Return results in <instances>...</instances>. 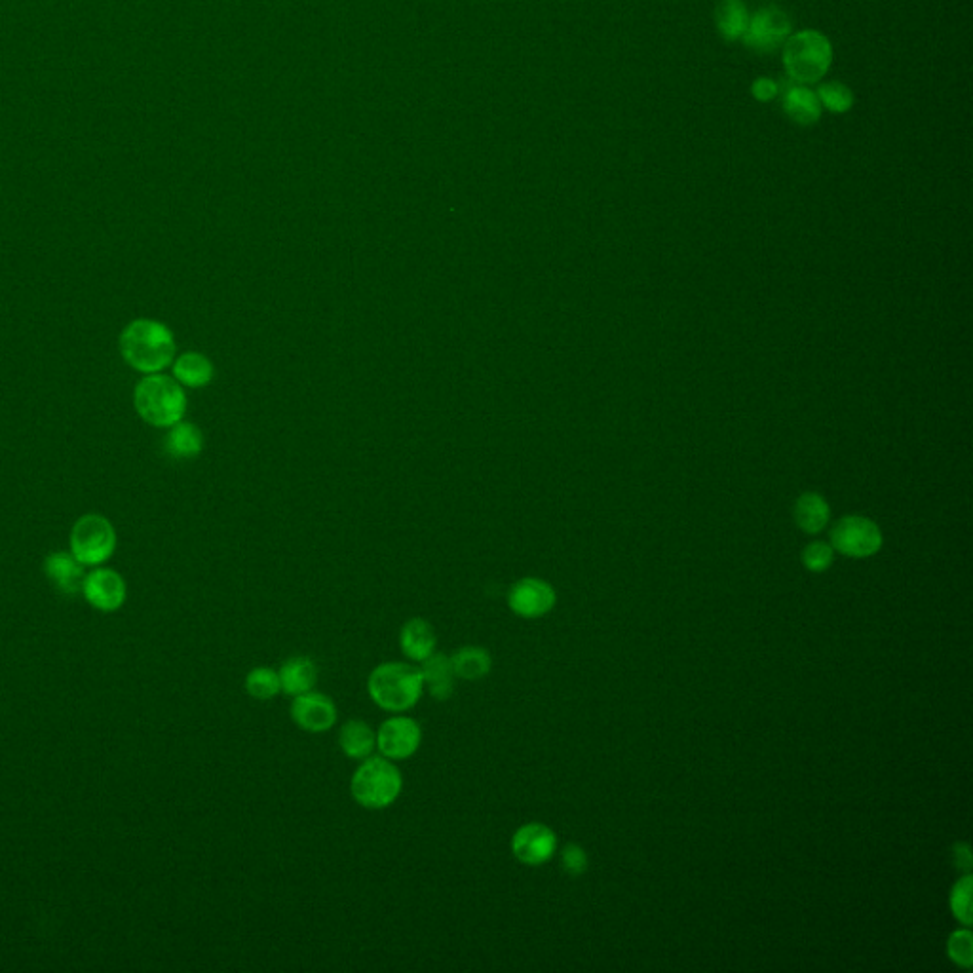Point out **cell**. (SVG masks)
Listing matches in <instances>:
<instances>
[{"instance_id": "obj_1", "label": "cell", "mask_w": 973, "mask_h": 973, "mask_svg": "<svg viewBox=\"0 0 973 973\" xmlns=\"http://www.w3.org/2000/svg\"><path fill=\"white\" fill-rule=\"evenodd\" d=\"M120 352L124 362L137 373H162L175 358V339L168 325L139 318L124 327L120 335Z\"/></svg>"}, {"instance_id": "obj_2", "label": "cell", "mask_w": 973, "mask_h": 973, "mask_svg": "<svg viewBox=\"0 0 973 973\" xmlns=\"http://www.w3.org/2000/svg\"><path fill=\"white\" fill-rule=\"evenodd\" d=\"M134 405L137 415L147 424L156 428H170L185 417L187 396L183 386L175 379L153 373L137 382Z\"/></svg>"}, {"instance_id": "obj_3", "label": "cell", "mask_w": 973, "mask_h": 973, "mask_svg": "<svg viewBox=\"0 0 973 973\" xmlns=\"http://www.w3.org/2000/svg\"><path fill=\"white\" fill-rule=\"evenodd\" d=\"M367 690L377 706L401 713L417 706L424 692V681L419 668L403 662H386L373 669Z\"/></svg>"}, {"instance_id": "obj_4", "label": "cell", "mask_w": 973, "mask_h": 973, "mask_svg": "<svg viewBox=\"0 0 973 973\" xmlns=\"http://www.w3.org/2000/svg\"><path fill=\"white\" fill-rule=\"evenodd\" d=\"M401 772L386 757H367L352 776L350 791L358 804L367 810H382L400 797Z\"/></svg>"}, {"instance_id": "obj_5", "label": "cell", "mask_w": 973, "mask_h": 973, "mask_svg": "<svg viewBox=\"0 0 973 973\" xmlns=\"http://www.w3.org/2000/svg\"><path fill=\"white\" fill-rule=\"evenodd\" d=\"M831 59V44L818 31H801L783 44L785 71L802 86L818 82L829 71Z\"/></svg>"}, {"instance_id": "obj_6", "label": "cell", "mask_w": 973, "mask_h": 973, "mask_svg": "<svg viewBox=\"0 0 973 973\" xmlns=\"http://www.w3.org/2000/svg\"><path fill=\"white\" fill-rule=\"evenodd\" d=\"M69 544H71V554L75 555L84 567H99L115 554V527L105 516L86 514L73 525Z\"/></svg>"}, {"instance_id": "obj_7", "label": "cell", "mask_w": 973, "mask_h": 973, "mask_svg": "<svg viewBox=\"0 0 973 973\" xmlns=\"http://www.w3.org/2000/svg\"><path fill=\"white\" fill-rule=\"evenodd\" d=\"M791 33V20L778 6L761 8L745 29V46L757 54H772L782 48Z\"/></svg>"}, {"instance_id": "obj_8", "label": "cell", "mask_w": 973, "mask_h": 973, "mask_svg": "<svg viewBox=\"0 0 973 973\" xmlns=\"http://www.w3.org/2000/svg\"><path fill=\"white\" fill-rule=\"evenodd\" d=\"M833 548L848 557H869L877 554L882 546V535L877 525L865 517L850 516L840 519L833 533Z\"/></svg>"}, {"instance_id": "obj_9", "label": "cell", "mask_w": 973, "mask_h": 973, "mask_svg": "<svg viewBox=\"0 0 973 973\" xmlns=\"http://www.w3.org/2000/svg\"><path fill=\"white\" fill-rule=\"evenodd\" d=\"M422 742L420 725L411 717H392L377 732V747L390 761H403L417 753Z\"/></svg>"}, {"instance_id": "obj_10", "label": "cell", "mask_w": 973, "mask_h": 973, "mask_svg": "<svg viewBox=\"0 0 973 973\" xmlns=\"http://www.w3.org/2000/svg\"><path fill=\"white\" fill-rule=\"evenodd\" d=\"M557 837L544 823H527L519 827L512 839V852L517 861L529 867H540L554 858Z\"/></svg>"}, {"instance_id": "obj_11", "label": "cell", "mask_w": 973, "mask_h": 973, "mask_svg": "<svg viewBox=\"0 0 973 973\" xmlns=\"http://www.w3.org/2000/svg\"><path fill=\"white\" fill-rule=\"evenodd\" d=\"M82 593L97 611L115 612L126 601V582L113 569L97 567L92 573L86 574Z\"/></svg>"}, {"instance_id": "obj_12", "label": "cell", "mask_w": 973, "mask_h": 973, "mask_svg": "<svg viewBox=\"0 0 973 973\" xmlns=\"http://www.w3.org/2000/svg\"><path fill=\"white\" fill-rule=\"evenodd\" d=\"M554 588L540 578H523L508 593V605L521 618H540L554 609Z\"/></svg>"}, {"instance_id": "obj_13", "label": "cell", "mask_w": 973, "mask_h": 973, "mask_svg": "<svg viewBox=\"0 0 973 973\" xmlns=\"http://www.w3.org/2000/svg\"><path fill=\"white\" fill-rule=\"evenodd\" d=\"M291 719L305 732L320 734L329 730L337 721V707L333 700L320 692H305L295 696L291 704Z\"/></svg>"}, {"instance_id": "obj_14", "label": "cell", "mask_w": 973, "mask_h": 973, "mask_svg": "<svg viewBox=\"0 0 973 973\" xmlns=\"http://www.w3.org/2000/svg\"><path fill=\"white\" fill-rule=\"evenodd\" d=\"M44 571L59 592L65 595L82 592V584L86 578L84 565L71 552H56L48 555Z\"/></svg>"}, {"instance_id": "obj_15", "label": "cell", "mask_w": 973, "mask_h": 973, "mask_svg": "<svg viewBox=\"0 0 973 973\" xmlns=\"http://www.w3.org/2000/svg\"><path fill=\"white\" fill-rule=\"evenodd\" d=\"M420 673H422L424 688H428L432 698H436L439 702H445L453 696L457 675L453 671L451 658H447L441 652H434L426 660H422Z\"/></svg>"}, {"instance_id": "obj_16", "label": "cell", "mask_w": 973, "mask_h": 973, "mask_svg": "<svg viewBox=\"0 0 973 973\" xmlns=\"http://www.w3.org/2000/svg\"><path fill=\"white\" fill-rule=\"evenodd\" d=\"M783 111L801 126L814 124L821 115V103L814 92L802 84H789L783 90Z\"/></svg>"}, {"instance_id": "obj_17", "label": "cell", "mask_w": 973, "mask_h": 973, "mask_svg": "<svg viewBox=\"0 0 973 973\" xmlns=\"http://www.w3.org/2000/svg\"><path fill=\"white\" fill-rule=\"evenodd\" d=\"M400 647L407 658L422 662L430 654H434L436 631L426 620L413 618L401 628Z\"/></svg>"}, {"instance_id": "obj_18", "label": "cell", "mask_w": 973, "mask_h": 973, "mask_svg": "<svg viewBox=\"0 0 973 973\" xmlns=\"http://www.w3.org/2000/svg\"><path fill=\"white\" fill-rule=\"evenodd\" d=\"M278 675H280L282 690L289 696H299L314 688L318 681V668L310 658L295 656L287 660L278 671Z\"/></svg>"}, {"instance_id": "obj_19", "label": "cell", "mask_w": 973, "mask_h": 973, "mask_svg": "<svg viewBox=\"0 0 973 973\" xmlns=\"http://www.w3.org/2000/svg\"><path fill=\"white\" fill-rule=\"evenodd\" d=\"M339 745H341L346 757H350L354 761H363V759L373 755V751L377 747V734L367 723L352 719V721L344 723L343 728H341Z\"/></svg>"}, {"instance_id": "obj_20", "label": "cell", "mask_w": 973, "mask_h": 973, "mask_svg": "<svg viewBox=\"0 0 973 973\" xmlns=\"http://www.w3.org/2000/svg\"><path fill=\"white\" fill-rule=\"evenodd\" d=\"M213 377V365L210 360L198 352H187L179 356L173 363V379L181 386L202 388Z\"/></svg>"}, {"instance_id": "obj_21", "label": "cell", "mask_w": 973, "mask_h": 973, "mask_svg": "<svg viewBox=\"0 0 973 973\" xmlns=\"http://www.w3.org/2000/svg\"><path fill=\"white\" fill-rule=\"evenodd\" d=\"M715 20L721 37L728 42H734L744 37L749 16L742 0H721L715 12Z\"/></svg>"}, {"instance_id": "obj_22", "label": "cell", "mask_w": 973, "mask_h": 973, "mask_svg": "<svg viewBox=\"0 0 973 973\" xmlns=\"http://www.w3.org/2000/svg\"><path fill=\"white\" fill-rule=\"evenodd\" d=\"M170 434L166 436V451L175 458L196 457L202 451L204 438L202 432L191 424L179 420L177 424L170 426Z\"/></svg>"}, {"instance_id": "obj_23", "label": "cell", "mask_w": 973, "mask_h": 973, "mask_svg": "<svg viewBox=\"0 0 973 973\" xmlns=\"http://www.w3.org/2000/svg\"><path fill=\"white\" fill-rule=\"evenodd\" d=\"M451 664L455 675L460 679L477 681L491 671L493 660L491 654L481 647H464L453 654Z\"/></svg>"}, {"instance_id": "obj_24", "label": "cell", "mask_w": 973, "mask_h": 973, "mask_svg": "<svg viewBox=\"0 0 973 973\" xmlns=\"http://www.w3.org/2000/svg\"><path fill=\"white\" fill-rule=\"evenodd\" d=\"M795 519L804 533L816 535L829 521V506L820 495L806 493L797 500Z\"/></svg>"}, {"instance_id": "obj_25", "label": "cell", "mask_w": 973, "mask_h": 973, "mask_svg": "<svg viewBox=\"0 0 973 973\" xmlns=\"http://www.w3.org/2000/svg\"><path fill=\"white\" fill-rule=\"evenodd\" d=\"M246 690L255 700L267 702L282 692L280 675L270 668L251 669L246 677Z\"/></svg>"}, {"instance_id": "obj_26", "label": "cell", "mask_w": 973, "mask_h": 973, "mask_svg": "<svg viewBox=\"0 0 973 973\" xmlns=\"http://www.w3.org/2000/svg\"><path fill=\"white\" fill-rule=\"evenodd\" d=\"M972 882L970 873L964 878H960L954 884L951 892V909L956 920H960L964 926H970L973 920L972 913Z\"/></svg>"}, {"instance_id": "obj_27", "label": "cell", "mask_w": 973, "mask_h": 973, "mask_svg": "<svg viewBox=\"0 0 973 973\" xmlns=\"http://www.w3.org/2000/svg\"><path fill=\"white\" fill-rule=\"evenodd\" d=\"M818 99L823 103V107H827L833 113H846L854 105V96L850 88L840 82H827L820 86Z\"/></svg>"}, {"instance_id": "obj_28", "label": "cell", "mask_w": 973, "mask_h": 973, "mask_svg": "<svg viewBox=\"0 0 973 973\" xmlns=\"http://www.w3.org/2000/svg\"><path fill=\"white\" fill-rule=\"evenodd\" d=\"M947 953L956 966L960 968H972L973 964V937L968 926L964 930H958L949 937L947 943Z\"/></svg>"}, {"instance_id": "obj_29", "label": "cell", "mask_w": 973, "mask_h": 973, "mask_svg": "<svg viewBox=\"0 0 973 973\" xmlns=\"http://www.w3.org/2000/svg\"><path fill=\"white\" fill-rule=\"evenodd\" d=\"M833 548L825 542H812L802 552V563L812 573H823L833 563Z\"/></svg>"}, {"instance_id": "obj_30", "label": "cell", "mask_w": 973, "mask_h": 973, "mask_svg": "<svg viewBox=\"0 0 973 973\" xmlns=\"http://www.w3.org/2000/svg\"><path fill=\"white\" fill-rule=\"evenodd\" d=\"M561 865L563 869L573 875V877H578L582 873H586L588 869V856L586 852L576 846V844H569L565 850H563V856H561Z\"/></svg>"}, {"instance_id": "obj_31", "label": "cell", "mask_w": 973, "mask_h": 973, "mask_svg": "<svg viewBox=\"0 0 973 973\" xmlns=\"http://www.w3.org/2000/svg\"><path fill=\"white\" fill-rule=\"evenodd\" d=\"M751 92H753V96L757 97L759 101H770V99H774V97L778 96L780 88H778V84H776L774 80H770V78H759V80H755V84H753Z\"/></svg>"}, {"instance_id": "obj_32", "label": "cell", "mask_w": 973, "mask_h": 973, "mask_svg": "<svg viewBox=\"0 0 973 973\" xmlns=\"http://www.w3.org/2000/svg\"><path fill=\"white\" fill-rule=\"evenodd\" d=\"M954 865H956V869H962V871L970 873L972 854H970V848L966 844H958L954 848Z\"/></svg>"}]
</instances>
